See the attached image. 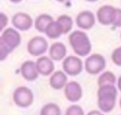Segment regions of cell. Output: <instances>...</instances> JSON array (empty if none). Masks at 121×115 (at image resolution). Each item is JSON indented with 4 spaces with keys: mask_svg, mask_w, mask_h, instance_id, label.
<instances>
[{
    "mask_svg": "<svg viewBox=\"0 0 121 115\" xmlns=\"http://www.w3.org/2000/svg\"><path fill=\"white\" fill-rule=\"evenodd\" d=\"M21 35L14 28L5 29L0 36V61H4L21 44Z\"/></svg>",
    "mask_w": 121,
    "mask_h": 115,
    "instance_id": "6da1fadb",
    "label": "cell"
},
{
    "mask_svg": "<svg viewBox=\"0 0 121 115\" xmlns=\"http://www.w3.org/2000/svg\"><path fill=\"white\" fill-rule=\"evenodd\" d=\"M117 98V88L114 85L98 86L97 105L103 113H109L113 110Z\"/></svg>",
    "mask_w": 121,
    "mask_h": 115,
    "instance_id": "7a4b0ae2",
    "label": "cell"
},
{
    "mask_svg": "<svg viewBox=\"0 0 121 115\" xmlns=\"http://www.w3.org/2000/svg\"><path fill=\"white\" fill-rule=\"evenodd\" d=\"M69 44L78 57H84L90 54L92 50V44L89 36L82 30H74L68 36Z\"/></svg>",
    "mask_w": 121,
    "mask_h": 115,
    "instance_id": "3957f363",
    "label": "cell"
},
{
    "mask_svg": "<svg viewBox=\"0 0 121 115\" xmlns=\"http://www.w3.org/2000/svg\"><path fill=\"white\" fill-rule=\"evenodd\" d=\"M12 100L17 106L22 108H26L33 104L34 95L29 87L21 86L15 88V90L13 91Z\"/></svg>",
    "mask_w": 121,
    "mask_h": 115,
    "instance_id": "277c9868",
    "label": "cell"
},
{
    "mask_svg": "<svg viewBox=\"0 0 121 115\" xmlns=\"http://www.w3.org/2000/svg\"><path fill=\"white\" fill-rule=\"evenodd\" d=\"M106 59L103 55L93 53L89 55L84 61V69L91 75H96L103 71L106 67Z\"/></svg>",
    "mask_w": 121,
    "mask_h": 115,
    "instance_id": "5b68a950",
    "label": "cell"
},
{
    "mask_svg": "<svg viewBox=\"0 0 121 115\" xmlns=\"http://www.w3.org/2000/svg\"><path fill=\"white\" fill-rule=\"evenodd\" d=\"M26 49L27 52L32 56H43V54L48 49V42L43 36H34L27 42Z\"/></svg>",
    "mask_w": 121,
    "mask_h": 115,
    "instance_id": "8992f818",
    "label": "cell"
},
{
    "mask_svg": "<svg viewBox=\"0 0 121 115\" xmlns=\"http://www.w3.org/2000/svg\"><path fill=\"white\" fill-rule=\"evenodd\" d=\"M62 69L69 76H78L83 70V62L78 56L68 55L62 61Z\"/></svg>",
    "mask_w": 121,
    "mask_h": 115,
    "instance_id": "52a82bcc",
    "label": "cell"
},
{
    "mask_svg": "<svg viewBox=\"0 0 121 115\" xmlns=\"http://www.w3.org/2000/svg\"><path fill=\"white\" fill-rule=\"evenodd\" d=\"M117 8L111 5L101 6L96 11V19L103 26H113Z\"/></svg>",
    "mask_w": 121,
    "mask_h": 115,
    "instance_id": "ba28073f",
    "label": "cell"
},
{
    "mask_svg": "<svg viewBox=\"0 0 121 115\" xmlns=\"http://www.w3.org/2000/svg\"><path fill=\"white\" fill-rule=\"evenodd\" d=\"M64 96L67 101L71 103H77L78 102L83 95V90L79 83L76 81H70L67 83L65 87L63 88Z\"/></svg>",
    "mask_w": 121,
    "mask_h": 115,
    "instance_id": "9c48e42d",
    "label": "cell"
},
{
    "mask_svg": "<svg viewBox=\"0 0 121 115\" xmlns=\"http://www.w3.org/2000/svg\"><path fill=\"white\" fill-rule=\"evenodd\" d=\"M12 26L21 31H26L33 26V20L31 16L26 12H17L12 16Z\"/></svg>",
    "mask_w": 121,
    "mask_h": 115,
    "instance_id": "30bf717a",
    "label": "cell"
},
{
    "mask_svg": "<svg viewBox=\"0 0 121 115\" xmlns=\"http://www.w3.org/2000/svg\"><path fill=\"white\" fill-rule=\"evenodd\" d=\"M20 72H21L22 77L28 82L37 80L40 75L38 72L37 67H36V62L31 61V60H26L22 63L21 67H20Z\"/></svg>",
    "mask_w": 121,
    "mask_h": 115,
    "instance_id": "8fae6325",
    "label": "cell"
},
{
    "mask_svg": "<svg viewBox=\"0 0 121 115\" xmlns=\"http://www.w3.org/2000/svg\"><path fill=\"white\" fill-rule=\"evenodd\" d=\"M36 67L38 69L39 74L43 76H51L55 71V65L54 61L49 56H41L38 57L36 61Z\"/></svg>",
    "mask_w": 121,
    "mask_h": 115,
    "instance_id": "7c38bea8",
    "label": "cell"
},
{
    "mask_svg": "<svg viewBox=\"0 0 121 115\" xmlns=\"http://www.w3.org/2000/svg\"><path fill=\"white\" fill-rule=\"evenodd\" d=\"M95 24V16L90 10H82L76 17V25L82 29H90Z\"/></svg>",
    "mask_w": 121,
    "mask_h": 115,
    "instance_id": "4fadbf2b",
    "label": "cell"
},
{
    "mask_svg": "<svg viewBox=\"0 0 121 115\" xmlns=\"http://www.w3.org/2000/svg\"><path fill=\"white\" fill-rule=\"evenodd\" d=\"M66 46L61 42H55L49 48V57L53 61H63L67 56Z\"/></svg>",
    "mask_w": 121,
    "mask_h": 115,
    "instance_id": "5bb4252c",
    "label": "cell"
},
{
    "mask_svg": "<svg viewBox=\"0 0 121 115\" xmlns=\"http://www.w3.org/2000/svg\"><path fill=\"white\" fill-rule=\"evenodd\" d=\"M67 83V74L63 70H56L49 78L50 86L56 90L64 88Z\"/></svg>",
    "mask_w": 121,
    "mask_h": 115,
    "instance_id": "9a60e30c",
    "label": "cell"
},
{
    "mask_svg": "<svg viewBox=\"0 0 121 115\" xmlns=\"http://www.w3.org/2000/svg\"><path fill=\"white\" fill-rule=\"evenodd\" d=\"M54 21L53 17L47 13H42L40 14L39 16H37V18L35 19L34 21V26H35V29L39 31V32H42V33H44L45 32V29L46 28Z\"/></svg>",
    "mask_w": 121,
    "mask_h": 115,
    "instance_id": "2e32d148",
    "label": "cell"
},
{
    "mask_svg": "<svg viewBox=\"0 0 121 115\" xmlns=\"http://www.w3.org/2000/svg\"><path fill=\"white\" fill-rule=\"evenodd\" d=\"M44 34L49 38V39H58L60 38L62 34L63 31L60 26V24L57 22V20H54L45 29Z\"/></svg>",
    "mask_w": 121,
    "mask_h": 115,
    "instance_id": "e0dca14e",
    "label": "cell"
},
{
    "mask_svg": "<svg viewBox=\"0 0 121 115\" xmlns=\"http://www.w3.org/2000/svg\"><path fill=\"white\" fill-rule=\"evenodd\" d=\"M115 83H117L116 76L113 72H112L110 70H106V71L102 72L98 76V79H97L98 86H108V85H114Z\"/></svg>",
    "mask_w": 121,
    "mask_h": 115,
    "instance_id": "ac0fdd59",
    "label": "cell"
},
{
    "mask_svg": "<svg viewBox=\"0 0 121 115\" xmlns=\"http://www.w3.org/2000/svg\"><path fill=\"white\" fill-rule=\"evenodd\" d=\"M57 22L60 24V26L63 31V34H67L68 32L71 31V29L73 28V19L69 15H66V14L60 15L57 19Z\"/></svg>",
    "mask_w": 121,
    "mask_h": 115,
    "instance_id": "d6986e66",
    "label": "cell"
},
{
    "mask_svg": "<svg viewBox=\"0 0 121 115\" xmlns=\"http://www.w3.org/2000/svg\"><path fill=\"white\" fill-rule=\"evenodd\" d=\"M40 115H61V110L57 104L47 103L41 108Z\"/></svg>",
    "mask_w": 121,
    "mask_h": 115,
    "instance_id": "ffe728a7",
    "label": "cell"
},
{
    "mask_svg": "<svg viewBox=\"0 0 121 115\" xmlns=\"http://www.w3.org/2000/svg\"><path fill=\"white\" fill-rule=\"evenodd\" d=\"M65 115H85L83 108L78 105H71L65 110Z\"/></svg>",
    "mask_w": 121,
    "mask_h": 115,
    "instance_id": "44dd1931",
    "label": "cell"
},
{
    "mask_svg": "<svg viewBox=\"0 0 121 115\" xmlns=\"http://www.w3.org/2000/svg\"><path fill=\"white\" fill-rule=\"evenodd\" d=\"M111 59L114 65L121 67V46L113 49L111 55Z\"/></svg>",
    "mask_w": 121,
    "mask_h": 115,
    "instance_id": "7402d4cb",
    "label": "cell"
},
{
    "mask_svg": "<svg viewBox=\"0 0 121 115\" xmlns=\"http://www.w3.org/2000/svg\"><path fill=\"white\" fill-rule=\"evenodd\" d=\"M0 21H1V27H0V29L3 31L5 29V28H6V26L8 25V22H9V19H8L7 15L4 12H1L0 13Z\"/></svg>",
    "mask_w": 121,
    "mask_h": 115,
    "instance_id": "603a6c76",
    "label": "cell"
},
{
    "mask_svg": "<svg viewBox=\"0 0 121 115\" xmlns=\"http://www.w3.org/2000/svg\"><path fill=\"white\" fill-rule=\"evenodd\" d=\"M86 115H105L102 111H100V110H96V109H94V110H91V111H89Z\"/></svg>",
    "mask_w": 121,
    "mask_h": 115,
    "instance_id": "cb8c5ba5",
    "label": "cell"
},
{
    "mask_svg": "<svg viewBox=\"0 0 121 115\" xmlns=\"http://www.w3.org/2000/svg\"><path fill=\"white\" fill-rule=\"evenodd\" d=\"M117 89L121 91V76H119V78L117 79Z\"/></svg>",
    "mask_w": 121,
    "mask_h": 115,
    "instance_id": "d4e9b609",
    "label": "cell"
},
{
    "mask_svg": "<svg viewBox=\"0 0 121 115\" xmlns=\"http://www.w3.org/2000/svg\"><path fill=\"white\" fill-rule=\"evenodd\" d=\"M10 2H12V3H14V4H17V3H20L22 0H9Z\"/></svg>",
    "mask_w": 121,
    "mask_h": 115,
    "instance_id": "484cf974",
    "label": "cell"
},
{
    "mask_svg": "<svg viewBox=\"0 0 121 115\" xmlns=\"http://www.w3.org/2000/svg\"><path fill=\"white\" fill-rule=\"evenodd\" d=\"M58 2H60V3H63V2H66V1H70V0H57Z\"/></svg>",
    "mask_w": 121,
    "mask_h": 115,
    "instance_id": "4316f807",
    "label": "cell"
},
{
    "mask_svg": "<svg viewBox=\"0 0 121 115\" xmlns=\"http://www.w3.org/2000/svg\"><path fill=\"white\" fill-rule=\"evenodd\" d=\"M87 2H95V1H98V0H85Z\"/></svg>",
    "mask_w": 121,
    "mask_h": 115,
    "instance_id": "83f0119b",
    "label": "cell"
},
{
    "mask_svg": "<svg viewBox=\"0 0 121 115\" xmlns=\"http://www.w3.org/2000/svg\"><path fill=\"white\" fill-rule=\"evenodd\" d=\"M119 105H120V108H121V98H120V100H119Z\"/></svg>",
    "mask_w": 121,
    "mask_h": 115,
    "instance_id": "f1b7e54d",
    "label": "cell"
},
{
    "mask_svg": "<svg viewBox=\"0 0 121 115\" xmlns=\"http://www.w3.org/2000/svg\"><path fill=\"white\" fill-rule=\"evenodd\" d=\"M120 39H121V33H120Z\"/></svg>",
    "mask_w": 121,
    "mask_h": 115,
    "instance_id": "f546056e",
    "label": "cell"
},
{
    "mask_svg": "<svg viewBox=\"0 0 121 115\" xmlns=\"http://www.w3.org/2000/svg\"><path fill=\"white\" fill-rule=\"evenodd\" d=\"M120 115H121V114H120Z\"/></svg>",
    "mask_w": 121,
    "mask_h": 115,
    "instance_id": "4dcf8cb0",
    "label": "cell"
}]
</instances>
